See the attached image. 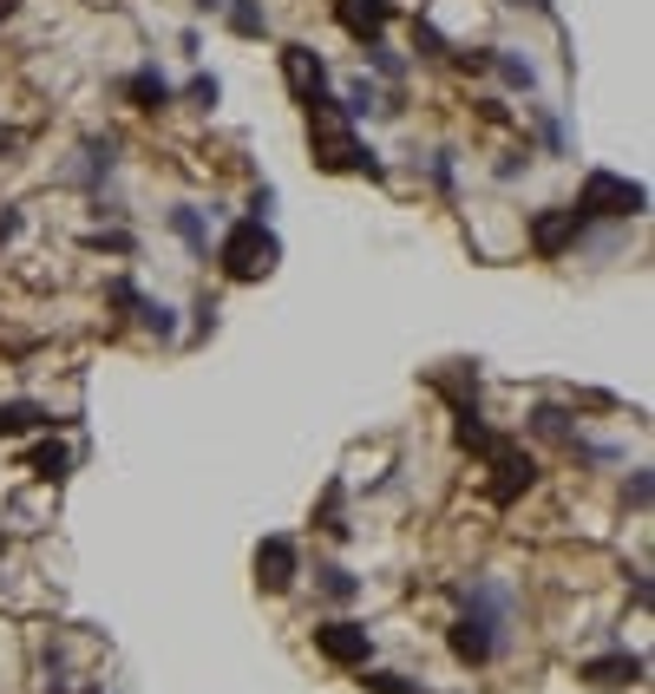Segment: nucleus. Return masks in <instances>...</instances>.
<instances>
[{
	"label": "nucleus",
	"mask_w": 655,
	"mask_h": 694,
	"mask_svg": "<svg viewBox=\"0 0 655 694\" xmlns=\"http://www.w3.org/2000/svg\"><path fill=\"white\" fill-rule=\"evenodd\" d=\"M512 7H538V13H551V0H512Z\"/></svg>",
	"instance_id": "nucleus-32"
},
{
	"label": "nucleus",
	"mask_w": 655,
	"mask_h": 694,
	"mask_svg": "<svg viewBox=\"0 0 655 694\" xmlns=\"http://www.w3.org/2000/svg\"><path fill=\"white\" fill-rule=\"evenodd\" d=\"M571 210H577V223H623V216H643L650 210V190L630 184V177H617V170H590Z\"/></svg>",
	"instance_id": "nucleus-2"
},
{
	"label": "nucleus",
	"mask_w": 655,
	"mask_h": 694,
	"mask_svg": "<svg viewBox=\"0 0 655 694\" xmlns=\"http://www.w3.org/2000/svg\"><path fill=\"white\" fill-rule=\"evenodd\" d=\"M446 643H453V656L466 662V669H486L499 649H505V623H492V616H479V610H466L453 630H446Z\"/></svg>",
	"instance_id": "nucleus-4"
},
{
	"label": "nucleus",
	"mask_w": 655,
	"mask_h": 694,
	"mask_svg": "<svg viewBox=\"0 0 655 694\" xmlns=\"http://www.w3.org/2000/svg\"><path fill=\"white\" fill-rule=\"evenodd\" d=\"M531 433H545V439H577V426H571L564 407H538V413H531Z\"/></svg>",
	"instance_id": "nucleus-21"
},
{
	"label": "nucleus",
	"mask_w": 655,
	"mask_h": 694,
	"mask_svg": "<svg viewBox=\"0 0 655 694\" xmlns=\"http://www.w3.org/2000/svg\"><path fill=\"white\" fill-rule=\"evenodd\" d=\"M66 472H72V452H66L59 439H39V446H33V479H46V485H59Z\"/></svg>",
	"instance_id": "nucleus-16"
},
{
	"label": "nucleus",
	"mask_w": 655,
	"mask_h": 694,
	"mask_svg": "<svg viewBox=\"0 0 655 694\" xmlns=\"http://www.w3.org/2000/svg\"><path fill=\"white\" fill-rule=\"evenodd\" d=\"M577 236H584V223H577L571 203H551V210H538V223H531V249H538L545 262H558L564 249H577Z\"/></svg>",
	"instance_id": "nucleus-6"
},
{
	"label": "nucleus",
	"mask_w": 655,
	"mask_h": 694,
	"mask_svg": "<svg viewBox=\"0 0 655 694\" xmlns=\"http://www.w3.org/2000/svg\"><path fill=\"white\" fill-rule=\"evenodd\" d=\"M118 170V144L112 138H85V184H105Z\"/></svg>",
	"instance_id": "nucleus-17"
},
{
	"label": "nucleus",
	"mask_w": 655,
	"mask_h": 694,
	"mask_svg": "<svg viewBox=\"0 0 655 694\" xmlns=\"http://www.w3.org/2000/svg\"><path fill=\"white\" fill-rule=\"evenodd\" d=\"M433 184L453 190V151H433Z\"/></svg>",
	"instance_id": "nucleus-28"
},
{
	"label": "nucleus",
	"mask_w": 655,
	"mask_h": 694,
	"mask_svg": "<svg viewBox=\"0 0 655 694\" xmlns=\"http://www.w3.org/2000/svg\"><path fill=\"white\" fill-rule=\"evenodd\" d=\"M335 20L367 46V39H387V20H394V0H335Z\"/></svg>",
	"instance_id": "nucleus-8"
},
{
	"label": "nucleus",
	"mask_w": 655,
	"mask_h": 694,
	"mask_svg": "<svg viewBox=\"0 0 655 694\" xmlns=\"http://www.w3.org/2000/svg\"><path fill=\"white\" fill-rule=\"evenodd\" d=\"M486 459H492V485H486V492H492V505H512L518 492H531V479H538L531 452H518V446H505V439H499Z\"/></svg>",
	"instance_id": "nucleus-5"
},
{
	"label": "nucleus",
	"mask_w": 655,
	"mask_h": 694,
	"mask_svg": "<svg viewBox=\"0 0 655 694\" xmlns=\"http://www.w3.org/2000/svg\"><path fill=\"white\" fill-rule=\"evenodd\" d=\"M223 20H230L236 39H262L269 33V7L262 0H223Z\"/></svg>",
	"instance_id": "nucleus-14"
},
{
	"label": "nucleus",
	"mask_w": 655,
	"mask_h": 694,
	"mask_svg": "<svg viewBox=\"0 0 655 694\" xmlns=\"http://www.w3.org/2000/svg\"><path fill=\"white\" fill-rule=\"evenodd\" d=\"M20 13V0H0V20H13Z\"/></svg>",
	"instance_id": "nucleus-33"
},
{
	"label": "nucleus",
	"mask_w": 655,
	"mask_h": 694,
	"mask_svg": "<svg viewBox=\"0 0 655 694\" xmlns=\"http://www.w3.org/2000/svg\"><path fill=\"white\" fill-rule=\"evenodd\" d=\"M361 52H367V66H374V72H381L387 85H400V79H407V59H400V52H394L387 39H367Z\"/></svg>",
	"instance_id": "nucleus-18"
},
{
	"label": "nucleus",
	"mask_w": 655,
	"mask_h": 694,
	"mask_svg": "<svg viewBox=\"0 0 655 694\" xmlns=\"http://www.w3.org/2000/svg\"><path fill=\"white\" fill-rule=\"evenodd\" d=\"M486 72H499L512 92H538V66L525 59V52H512V46H492V59H486Z\"/></svg>",
	"instance_id": "nucleus-12"
},
{
	"label": "nucleus",
	"mask_w": 655,
	"mask_h": 694,
	"mask_svg": "<svg viewBox=\"0 0 655 694\" xmlns=\"http://www.w3.org/2000/svg\"><path fill=\"white\" fill-rule=\"evenodd\" d=\"M295 577H302V551H295V538H262V544H256V584H262L269 597H282Z\"/></svg>",
	"instance_id": "nucleus-7"
},
{
	"label": "nucleus",
	"mask_w": 655,
	"mask_h": 694,
	"mask_svg": "<svg viewBox=\"0 0 655 694\" xmlns=\"http://www.w3.org/2000/svg\"><path fill=\"white\" fill-rule=\"evenodd\" d=\"M584 682L590 689H636L643 682V656H597V662H584Z\"/></svg>",
	"instance_id": "nucleus-11"
},
{
	"label": "nucleus",
	"mask_w": 655,
	"mask_h": 694,
	"mask_svg": "<svg viewBox=\"0 0 655 694\" xmlns=\"http://www.w3.org/2000/svg\"><path fill=\"white\" fill-rule=\"evenodd\" d=\"M269 210H276V190H269V184H256V190H249V216H256V223H269Z\"/></svg>",
	"instance_id": "nucleus-27"
},
{
	"label": "nucleus",
	"mask_w": 655,
	"mask_h": 694,
	"mask_svg": "<svg viewBox=\"0 0 655 694\" xmlns=\"http://www.w3.org/2000/svg\"><path fill=\"white\" fill-rule=\"evenodd\" d=\"M367 689L374 694H426V689H413L407 675H394V669H367Z\"/></svg>",
	"instance_id": "nucleus-25"
},
{
	"label": "nucleus",
	"mask_w": 655,
	"mask_h": 694,
	"mask_svg": "<svg viewBox=\"0 0 655 694\" xmlns=\"http://www.w3.org/2000/svg\"><path fill=\"white\" fill-rule=\"evenodd\" d=\"M282 72H289L295 98H315V92H328V59H321L315 46H282Z\"/></svg>",
	"instance_id": "nucleus-9"
},
{
	"label": "nucleus",
	"mask_w": 655,
	"mask_h": 694,
	"mask_svg": "<svg viewBox=\"0 0 655 694\" xmlns=\"http://www.w3.org/2000/svg\"><path fill=\"white\" fill-rule=\"evenodd\" d=\"M13 144H20V131H13V125H0V157H7Z\"/></svg>",
	"instance_id": "nucleus-31"
},
{
	"label": "nucleus",
	"mask_w": 655,
	"mask_h": 694,
	"mask_svg": "<svg viewBox=\"0 0 655 694\" xmlns=\"http://www.w3.org/2000/svg\"><path fill=\"white\" fill-rule=\"evenodd\" d=\"M413 52H420V59H453V46H446V33H440L433 20H413Z\"/></svg>",
	"instance_id": "nucleus-20"
},
{
	"label": "nucleus",
	"mask_w": 655,
	"mask_h": 694,
	"mask_svg": "<svg viewBox=\"0 0 655 694\" xmlns=\"http://www.w3.org/2000/svg\"><path fill=\"white\" fill-rule=\"evenodd\" d=\"M171 236H177L197 262L210 256V223H203V210H197V203H177V210H171Z\"/></svg>",
	"instance_id": "nucleus-13"
},
{
	"label": "nucleus",
	"mask_w": 655,
	"mask_h": 694,
	"mask_svg": "<svg viewBox=\"0 0 655 694\" xmlns=\"http://www.w3.org/2000/svg\"><path fill=\"white\" fill-rule=\"evenodd\" d=\"M525 170H531V151H505L499 157V184H518Z\"/></svg>",
	"instance_id": "nucleus-26"
},
{
	"label": "nucleus",
	"mask_w": 655,
	"mask_h": 694,
	"mask_svg": "<svg viewBox=\"0 0 655 694\" xmlns=\"http://www.w3.org/2000/svg\"><path fill=\"white\" fill-rule=\"evenodd\" d=\"M13 236H20V210H7V216H0V243H13Z\"/></svg>",
	"instance_id": "nucleus-30"
},
{
	"label": "nucleus",
	"mask_w": 655,
	"mask_h": 694,
	"mask_svg": "<svg viewBox=\"0 0 655 694\" xmlns=\"http://www.w3.org/2000/svg\"><path fill=\"white\" fill-rule=\"evenodd\" d=\"M118 92H125V105H131V111H164V105L177 98V92H171V79H164L157 66H138V72H125V85H118Z\"/></svg>",
	"instance_id": "nucleus-10"
},
{
	"label": "nucleus",
	"mask_w": 655,
	"mask_h": 694,
	"mask_svg": "<svg viewBox=\"0 0 655 694\" xmlns=\"http://www.w3.org/2000/svg\"><path fill=\"white\" fill-rule=\"evenodd\" d=\"M315 590H321L328 603H354V597H361V577H354L348 564H315Z\"/></svg>",
	"instance_id": "nucleus-15"
},
{
	"label": "nucleus",
	"mask_w": 655,
	"mask_h": 694,
	"mask_svg": "<svg viewBox=\"0 0 655 694\" xmlns=\"http://www.w3.org/2000/svg\"><path fill=\"white\" fill-rule=\"evenodd\" d=\"M184 98H190V105H197V111H217V98H223V85H217V79H210V72H197V79H190V85H184Z\"/></svg>",
	"instance_id": "nucleus-23"
},
{
	"label": "nucleus",
	"mask_w": 655,
	"mask_h": 694,
	"mask_svg": "<svg viewBox=\"0 0 655 694\" xmlns=\"http://www.w3.org/2000/svg\"><path fill=\"white\" fill-rule=\"evenodd\" d=\"M217 262H223V275H230V282H262V275L282 262V243H276V230H269V223L243 216V223H230V230H223Z\"/></svg>",
	"instance_id": "nucleus-1"
},
{
	"label": "nucleus",
	"mask_w": 655,
	"mask_h": 694,
	"mask_svg": "<svg viewBox=\"0 0 655 694\" xmlns=\"http://www.w3.org/2000/svg\"><path fill=\"white\" fill-rule=\"evenodd\" d=\"M531 118H538L545 151H551V157H571V131H564V118H558V111H545V105H531Z\"/></svg>",
	"instance_id": "nucleus-19"
},
{
	"label": "nucleus",
	"mask_w": 655,
	"mask_h": 694,
	"mask_svg": "<svg viewBox=\"0 0 655 694\" xmlns=\"http://www.w3.org/2000/svg\"><path fill=\"white\" fill-rule=\"evenodd\" d=\"M650 466H636V472H630V479H623V505H630V511H650Z\"/></svg>",
	"instance_id": "nucleus-24"
},
{
	"label": "nucleus",
	"mask_w": 655,
	"mask_h": 694,
	"mask_svg": "<svg viewBox=\"0 0 655 694\" xmlns=\"http://www.w3.org/2000/svg\"><path fill=\"white\" fill-rule=\"evenodd\" d=\"M138 321H144L157 341H171V334H177V315H171L164 302H144V295H138Z\"/></svg>",
	"instance_id": "nucleus-22"
},
{
	"label": "nucleus",
	"mask_w": 655,
	"mask_h": 694,
	"mask_svg": "<svg viewBox=\"0 0 655 694\" xmlns=\"http://www.w3.org/2000/svg\"><path fill=\"white\" fill-rule=\"evenodd\" d=\"M210 328H217V295L197 302V334H210Z\"/></svg>",
	"instance_id": "nucleus-29"
},
{
	"label": "nucleus",
	"mask_w": 655,
	"mask_h": 694,
	"mask_svg": "<svg viewBox=\"0 0 655 694\" xmlns=\"http://www.w3.org/2000/svg\"><path fill=\"white\" fill-rule=\"evenodd\" d=\"M315 649H321L335 669H367V662H374V630L354 623V616H335V623H315Z\"/></svg>",
	"instance_id": "nucleus-3"
}]
</instances>
